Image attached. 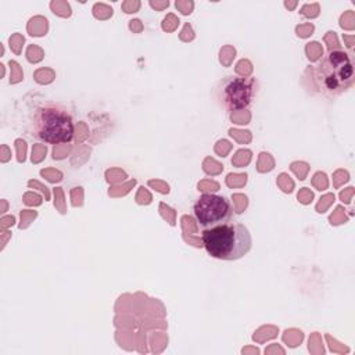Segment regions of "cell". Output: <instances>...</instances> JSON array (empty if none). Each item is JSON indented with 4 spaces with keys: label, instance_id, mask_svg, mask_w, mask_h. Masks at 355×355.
Wrapping results in <instances>:
<instances>
[{
    "label": "cell",
    "instance_id": "cell-4",
    "mask_svg": "<svg viewBox=\"0 0 355 355\" xmlns=\"http://www.w3.org/2000/svg\"><path fill=\"white\" fill-rule=\"evenodd\" d=\"M193 214L204 230L232 222L233 208L230 201L223 196L201 194L193 207Z\"/></svg>",
    "mask_w": 355,
    "mask_h": 355
},
{
    "label": "cell",
    "instance_id": "cell-3",
    "mask_svg": "<svg viewBox=\"0 0 355 355\" xmlns=\"http://www.w3.org/2000/svg\"><path fill=\"white\" fill-rule=\"evenodd\" d=\"M33 135L46 143H68L73 137V122L67 110L57 105L40 107L33 115Z\"/></svg>",
    "mask_w": 355,
    "mask_h": 355
},
{
    "label": "cell",
    "instance_id": "cell-5",
    "mask_svg": "<svg viewBox=\"0 0 355 355\" xmlns=\"http://www.w3.org/2000/svg\"><path fill=\"white\" fill-rule=\"evenodd\" d=\"M257 92V83L252 78L229 76L219 87V97L227 111L243 110L251 104Z\"/></svg>",
    "mask_w": 355,
    "mask_h": 355
},
{
    "label": "cell",
    "instance_id": "cell-1",
    "mask_svg": "<svg viewBox=\"0 0 355 355\" xmlns=\"http://www.w3.org/2000/svg\"><path fill=\"white\" fill-rule=\"evenodd\" d=\"M202 244L212 258L234 261L244 257L251 250L252 239L243 223L227 222L204 229Z\"/></svg>",
    "mask_w": 355,
    "mask_h": 355
},
{
    "label": "cell",
    "instance_id": "cell-2",
    "mask_svg": "<svg viewBox=\"0 0 355 355\" xmlns=\"http://www.w3.org/2000/svg\"><path fill=\"white\" fill-rule=\"evenodd\" d=\"M319 87L327 94H341L355 82V67L349 53L330 50L316 68Z\"/></svg>",
    "mask_w": 355,
    "mask_h": 355
}]
</instances>
